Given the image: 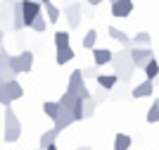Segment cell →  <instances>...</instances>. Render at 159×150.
<instances>
[{"mask_svg": "<svg viewBox=\"0 0 159 150\" xmlns=\"http://www.w3.org/2000/svg\"><path fill=\"white\" fill-rule=\"evenodd\" d=\"M145 117H147V122H150V124H157V122H159V98L152 103V107L147 110Z\"/></svg>", "mask_w": 159, "mask_h": 150, "instance_id": "26", "label": "cell"}, {"mask_svg": "<svg viewBox=\"0 0 159 150\" xmlns=\"http://www.w3.org/2000/svg\"><path fill=\"white\" fill-rule=\"evenodd\" d=\"M29 29H33V31H38V33H43L48 29V19L45 17H43V14H40V17H36V19H33V24L29 26Z\"/></svg>", "mask_w": 159, "mask_h": 150, "instance_id": "27", "label": "cell"}, {"mask_svg": "<svg viewBox=\"0 0 159 150\" xmlns=\"http://www.w3.org/2000/svg\"><path fill=\"white\" fill-rule=\"evenodd\" d=\"M21 2V17H24V29L33 24L36 17L43 14V2L40 0H19Z\"/></svg>", "mask_w": 159, "mask_h": 150, "instance_id": "6", "label": "cell"}, {"mask_svg": "<svg viewBox=\"0 0 159 150\" xmlns=\"http://www.w3.org/2000/svg\"><path fill=\"white\" fill-rule=\"evenodd\" d=\"M2 138H5V143H17L21 138V122L17 117V112L12 110V105L5 107V133H2Z\"/></svg>", "mask_w": 159, "mask_h": 150, "instance_id": "2", "label": "cell"}, {"mask_svg": "<svg viewBox=\"0 0 159 150\" xmlns=\"http://www.w3.org/2000/svg\"><path fill=\"white\" fill-rule=\"evenodd\" d=\"M133 145V138L128 133H116L114 136V150H131Z\"/></svg>", "mask_w": 159, "mask_h": 150, "instance_id": "20", "label": "cell"}, {"mask_svg": "<svg viewBox=\"0 0 159 150\" xmlns=\"http://www.w3.org/2000/svg\"><path fill=\"white\" fill-rule=\"evenodd\" d=\"M150 46H152V36H150L147 31H138L131 38V46L128 48H150Z\"/></svg>", "mask_w": 159, "mask_h": 150, "instance_id": "15", "label": "cell"}, {"mask_svg": "<svg viewBox=\"0 0 159 150\" xmlns=\"http://www.w3.org/2000/svg\"><path fill=\"white\" fill-rule=\"evenodd\" d=\"M152 93H154V81H147V79H145L143 84H138V86L131 91V95L140 100V98H150Z\"/></svg>", "mask_w": 159, "mask_h": 150, "instance_id": "13", "label": "cell"}, {"mask_svg": "<svg viewBox=\"0 0 159 150\" xmlns=\"http://www.w3.org/2000/svg\"><path fill=\"white\" fill-rule=\"evenodd\" d=\"M64 93L76 95V98H88V95H90L86 81H83V76H81V69H74V72L69 74V81H66V91Z\"/></svg>", "mask_w": 159, "mask_h": 150, "instance_id": "5", "label": "cell"}, {"mask_svg": "<svg viewBox=\"0 0 159 150\" xmlns=\"http://www.w3.org/2000/svg\"><path fill=\"white\" fill-rule=\"evenodd\" d=\"M5 41V31H2V26H0V43Z\"/></svg>", "mask_w": 159, "mask_h": 150, "instance_id": "32", "label": "cell"}, {"mask_svg": "<svg viewBox=\"0 0 159 150\" xmlns=\"http://www.w3.org/2000/svg\"><path fill=\"white\" fill-rule=\"evenodd\" d=\"M95 110H98V103L93 100V95L81 98V114H83V119H90L95 114Z\"/></svg>", "mask_w": 159, "mask_h": 150, "instance_id": "16", "label": "cell"}, {"mask_svg": "<svg viewBox=\"0 0 159 150\" xmlns=\"http://www.w3.org/2000/svg\"><path fill=\"white\" fill-rule=\"evenodd\" d=\"M112 62V50H107V48H93V65L98 67H105Z\"/></svg>", "mask_w": 159, "mask_h": 150, "instance_id": "12", "label": "cell"}, {"mask_svg": "<svg viewBox=\"0 0 159 150\" xmlns=\"http://www.w3.org/2000/svg\"><path fill=\"white\" fill-rule=\"evenodd\" d=\"M7 7H12V5H2V7H0V24H7V19H10Z\"/></svg>", "mask_w": 159, "mask_h": 150, "instance_id": "30", "label": "cell"}, {"mask_svg": "<svg viewBox=\"0 0 159 150\" xmlns=\"http://www.w3.org/2000/svg\"><path fill=\"white\" fill-rule=\"evenodd\" d=\"M143 72H145V79H147V81H154V79L159 76V62L152 57L145 67H143Z\"/></svg>", "mask_w": 159, "mask_h": 150, "instance_id": "21", "label": "cell"}, {"mask_svg": "<svg viewBox=\"0 0 159 150\" xmlns=\"http://www.w3.org/2000/svg\"><path fill=\"white\" fill-rule=\"evenodd\" d=\"M21 95H24V86H21L17 79L5 81V84H2V88H0V105H2V107H7V105H12L14 100H19Z\"/></svg>", "mask_w": 159, "mask_h": 150, "instance_id": "3", "label": "cell"}, {"mask_svg": "<svg viewBox=\"0 0 159 150\" xmlns=\"http://www.w3.org/2000/svg\"><path fill=\"white\" fill-rule=\"evenodd\" d=\"M45 150H57V143H55V145H48Z\"/></svg>", "mask_w": 159, "mask_h": 150, "instance_id": "33", "label": "cell"}, {"mask_svg": "<svg viewBox=\"0 0 159 150\" xmlns=\"http://www.w3.org/2000/svg\"><path fill=\"white\" fill-rule=\"evenodd\" d=\"M40 2H50V0H40Z\"/></svg>", "mask_w": 159, "mask_h": 150, "instance_id": "37", "label": "cell"}, {"mask_svg": "<svg viewBox=\"0 0 159 150\" xmlns=\"http://www.w3.org/2000/svg\"><path fill=\"white\" fill-rule=\"evenodd\" d=\"M95 84H98L102 91H112L114 86L119 84V79H116V74H98V76H95Z\"/></svg>", "mask_w": 159, "mask_h": 150, "instance_id": "14", "label": "cell"}, {"mask_svg": "<svg viewBox=\"0 0 159 150\" xmlns=\"http://www.w3.org/2000/svg\"><path fill=\"white\" fill-rule=\"evenodd\" d=\"M79 150H90V148H88V145H81V148Z\"/></svg>", "mask_w": 159, "mask_h": 150, "instance_id": "35", "label": "cell"}, {"mask_svg": "<svg viewBox=\"0 0 159 150\" xmlns=\"http://www.w3.org/2000/svg\"><path fill=\"white\" fill-rule=\"evenodd\" d=\"M74 57H76V52H74V48H71V46L55 50V62H57V65H66V62H71Z\"/></svg>", "mask_w": 159, "mask_h": 150, "instance_id": "17", "label": "cell"}, {"mask_svg": "<svg viewBox=\"0 0 159 150\" xmlns=\"http://www.w3.org/2000/svg\"><path fill=\"white\" fill-rule=\"evenodd\" d=\"M109 38H114L116 43H121L124 48H128V46H131V36H128L126 31L116 29V26H109Z\"/></svg>", "mask_w": 159, "mask_h": 150, "instance_id": "19", "label": "cell"}, {"mask_svg": "<svg viewBox=\"0 0 159 150\" xmlns=\"http://www.w3.org/2000/svg\"><path fill=\"white\" fill-rule=\"evenodd\" d=\"M43 112H45L48 119H55V117H57V112H60L57 100H45V103H43Z\"/></svg>", "mask_w": 159, "mask_h": 150, "instance_id": "23", "label": "cell"}, {"mask_svg": "<svg viewBox=\"0 0 159 150\" xmlns=\"http://www.w3.org/2000/svg\"><path fill=\"white\" fill-rule=\"evenodd\" d=\"M98 67L95 65H90V67H86V69H81V76H83V81H88V79H95L98 76Z\"/></svg>", "mask_w": 159, "mask_h": 150, "instance_id": "28", "label": "cell"}, {"mask_svg": "<svg viewBox=\"0 0 159 150\" xmlns=\"http://www.w3.org/2000/svg\"><path fill=\"white\" fill-rule=\"evenodd\" d=\"M57 136H60V131H55V129L45 131V133L40 136V143H38V148H43V150H45L48 145H55V143H57Z\"/></svg>", "mask_w": 159, "mask_h": 150, "instance_id": "22", "label": "cell"}, {"mask_svg": "<svg viewBox=\"0 0 159 150\" xmlns=\"http://www.w3.org/2000/svg\"><path fill=\"white\" fill-rule=\"evenodd\" d=\"M52 122H55V131H64L66 126L74 124V117H71V112H69V110L60 107V112H57V117H55Z\"/></svg>", "mask_w": 159, "mask_h": 150, "instance_id": "11", "label": "cell"}, {"mask_svg": "<svg viewBox=\"0 0 159 150\" xmlns=\"http://www.w3.org/2000/svg\"><path fill=\"white\" fill-rule=\"evenodd\" d=\"M2 84H5V81H2V79H0V88H2Z\"/></svg>", "mask_w": 159, "mask_h": 150, "instance_id": "36", "label": "cell"}, {"mask_svg": "<svg viewBox=\"0 0 159 150\" xmlns=\"http://www.w3.org/2000/svg\"><path fill=\"white\" fill-rule=\"evenodd\" d=\"M10 69L17 74H29L33 69V52L31 50H24L19 55H10Z\"/></svg>", "mask_w": 159, "mask_h": 150, "instance_id": "4", "label": "cell"}, {"mask_svg": "<svg viewBox=\"0 0 159 150\" xmlns=\"http://www.w3.org/2000/svg\"><path fill=\"white\" fill-rule=\"evenodd\" d=\"M93 100L95 103H102V100H107V91H102V88H95V95H93Z\"/></svg>", "mask_w": 159, "mask_h": 150, "instance_id": "29", "label": "cell"}, {"mask_svg": "<svg viewBox=\"0 0 159 150\" xmlns=\"http://www.w3.org/2000/svg\"><path fill=\"white\" fill-rule=\"evenodd\" d=\"M100 2H105V0H88V5H90V7H98Z\"/></svg>", "mask_w": 159, "mask_h": 150, "instance_id": "31", "label": "cell"}, {"mask_svg": "<svg viewBox=\"0 0 159 150\" xmlns=\"http://www.w3.org/2000/svg\"><path fill=\"white\" fill-rule=\"evenodd\" d=\"M0 79H2V81H12V79H17L14 72L10 69V52H7L5 48H0Z\"/></svg>", "mask_w": 159, "mask_h": 150, "instance_id": "10", "label": "cell"}, {"mask_svg": "<svg viewBox=\"0 0 159 150\" xmlns=\"http://www.w3.org/2000/svg\"><path fill=\"white\" fill-rule=\"evenodd\" d=\"M14 2H17V0H5V5H14Z\"/></svg>", "mask_w": 159, "mask_h": 150, "instance_id": "34", "label": "cell"}, {"mask_svg": "<svg viewBox=\"0 0 159 150\" xmlns=\"http://www.w3.org/2000/svg\"><path fill=\"white\" fill-rule=\"evenodd\" d=\"M69 46V31H55V50Z\"/></svg>", "mask_w": 159, "mask_h": 150, "instance_id": "25", "label": "cell"}, {"mask_svg": "<svg viewBox=\"0 0 159 150\" xmlns=\"http://www.w3.org/2000/svg\"><path fill=\"white\" fill-rule=\"evenodd\" d=\"M38 150H43V148H38Z\"/></svg>", "mask_w": 159, "mask_h": 150, "instance_id": "39", "label": "cell"}, {"mask_svg": "<svg viewBox=\"0 0 159 150\" xmlns=\"http://www.w3.org/2000/svg\"><path fill=\"white\" fill-rule=\"evenodd\" d=\"M109 65L114 67V74H116V79H119L121 84H128L133 79V74H135V67H133V62H131V48L112 52V62H109Z\"/></svg>", "mask_w": 159, "mask_h": 150, "instance_id": "1", "label": "cell"}, {"mask_svg": "<svg viewBox=\"0 0 159 150\" xmlns=\"http://www.w3.org/2000/svg\"><path fill=\"white\" fill-rule=\"evenodd\" d=\"M81 43H83V48H86V50H93L95 43H98V31H95V29H90V31L83 36V41H81Z\"/></svg>", "mask_w": 159, "mask_h": 150, "instance_id": "24", "label": "cell"}, {"mask_svg": "<svg viewBox=\"0 0 159 150\" xmlns=\"http://www.w3.org/2000/svg\"><path fill=\"white\" fill-rule=\"evenodd\" d=\"M109 2H116V0H109Z\"/></svg>", "mask_w": 159, "mask_h": 150, "instance_id": "38", "label": "cell"}, {"mask_svg": "<svg viewBox=\"0 0 159 150\" xmlns=\"http://www.w3.org/2000/svg\"><path fill=\"white\" fill-rule=\"evenodd\" d=\"M62 14H64V19H66V26H69L71 31H76L81 26V19H83V5H81V2H69V5L62 10Z\"/></svg>", "mask_w": 159, "mask_h": 150, "instance_id": "7", "label": "cell"}, {"mask_svg": "<svg viewBox=\"0 0 159 150\" xmlns=\"http://www.w3.org/2000/svg\"><path fill=\"white\" fill-rule=\"evenodd\" d=\"M133 12V0H116L112 2V17H119V19H126Z\"/></svg>", "mask_w": 159, "mask_h": 150, "instance_id": "9", "label": "cell"}, {"mask_svg": "<svg viewBox=\"0 0 159 150\" xmlns=\"http://www.w3.org/2000/svg\"><path fill=\"white\" fill-rule=\"evenodd\" d=\"M152 57H154L152 46H150V48H131V62H133L135 69H143Z\"/></svg>", "mask_w": 159, "mask_h": 150, "instance_id": "8", "label": "cell"}, {"mask_svg": "<svg viewBox=\"0 0 159 150\" xmlns=\"http://www.w3.org/2000/svg\"><path fill=\"white\" fill-rule=\"evenodd\" d=\"M43 12H45L48 24H55V22H57V19L62 17V10L52 5V0H50V2H43Z\"/></svg>", "mask_w": 159, "mask_h": 150, "instance_id": "18", "label": "cell"}]
</instances>
